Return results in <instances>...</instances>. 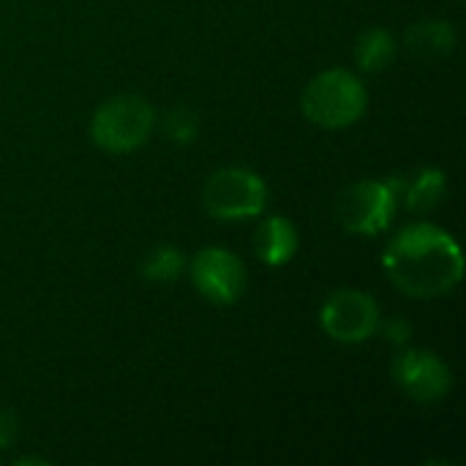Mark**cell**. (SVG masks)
I'll list each match as a JSON object with an SVG mask.
<instances>
[{
  "mask_svg": "<svg viewBox=\"0 0 466 466\" xmlns=\"http://www.w3.org/2000/svg\"><path fill=\"white\" fill-rule=\"evenodd\" d=\"M380 325H382V322H380ZM382 330H385V339H388L390 344H396V347L407 344L410 336H412V325H410L407 319H401V317L388 319V322L382 325Z\"/></svg>",
  "mask_w": 466,
  "mask_h": 466,
  "instance_id": "15",
  "label": "cell"
},
{
  "mask_svg": "<svg viewBox=\"0 0 466 466\" xmlns=\"http://www.w3.org/2000/svg\"><path fill=\"white\" fill-rule=\"evenodd\" d=\"M404 44L420 60H442L456 49V27L448 19H423L407 30Z\"/></svg>",
  "mask_w": 466,
  "mask_h": 466,
  "instance_id": "10",
  "label": "cell"
},
{
  "mask_svg": "<svg viewBox=\"0 0 466 466\" xmlns=\"http://www.w3.org/2000/svg\"><path fill=\"white\" fill-rule=\"evenodd\" d=\"M164 134L175 145H191L199 134V117L188 106H172L164 115Z\"/></svg>",
  "mask_w": 466,
  "mask_h": 466,
  "instance_id": "14",
  "label": "cell"
},
{
  "mask_svg": "<svg viewBox=\"0 0 466 466\" xmlns=\"http://www.w3.org/2000/svg\"><path fill=\"white\" fill-rule=\"evenodd\" d=\"M183 268H186V257L180 254L177 246H156V248H150V251L145 254L139 273H142L147 281L169 284V281L180 279Z\"/></svg>",
  "mask_w": 466,
  "mask_h": 466,
  "instance_id": "13",
  "label": "cell"
},
{
  "mask_svg": "<svg viewBox=\"0 0 466 466\" xmlns=\"http://www.w3.org/2000/svg\"><path fill=\"white\" fill-rule=\"evenodd\" d=\"M380 306L363 289H336L319 309L322 330L341 344H363L380 330Z\"/></svg>",
  "mask_w": 466,
  "mask_h": 466,
  "instance_id": "6",
  "label": "cell"
},
{
  "mask_svg": "<svg viewBox=\"0 0 466 466\" xmlns=\"http://www.w3.org/2000/svg\"><path fill=\"white\" fill-rule=\"evenodd\" d=\"M404 202L410 210L415 213H431L442 205V199L448 197V177L442 169L426 167L420 172H415V177L401 186Z\"/></svg>",
  "mask_w": 466,
  "mask_h": 466,
  "instance_id": "11",
  "label": "cell"
},
{
  "mask_svg": "<svg viewBox=\"0 0 466 466\" xmlns=\"http://www.w3.org/2000/svg\"><path fill=\"white\" fill-rule=\"evenodd\" d=\"M298 229L287 216L265 218L254 235V251L270 268H284L287 262H292V257L298 254Z\"/></svg>",
  "mask_w": 466,
  "mask_h": 466,
  "instance_id": "9",
  "label": "cell"
},
{
  "mask_svg": "<svg viewBox=\"0 0 466 466\" xmlns=\"http://www.w3.org/2000/svg\"><path fill=\"white\" fill-rule=\"evenodd\" d=\"M393 380L404 396L418 404H434L453 388L448 363L431 350H404L393 360Z\"/></svg>",
  "mask_w": 466,
  "mask_h": 466,
  "instance_id": "7",
  "label": "cell"
},
{
  "mask_svg": "<svg viewBox=\"0 0 466 466\" xmlns=\"http://www.w3.org/2000/svg\"><path fill=\"white\" fill-rule=\"evenodd\" d=\"M388 279L410 298H440L453 292L464 279L459 243L434 224L401 229L382 254Z\"/></svg>",
  "mask_w": 466,
  "mask_h": 466,
  "instance_id": "1",
  "label": "cell"
},
{
  "mask_svg": "<svg viewBox=\"0 0 466 466\" xmlns=\"http://www.w3.org/2000/svg\"><path fill=\"white\" fill-rule=\"evenodd\" d=\"M366 104V85L347 68H328L317 74L300 96L303 115L322 128H347L358 123Z\"/></svg>",
  "mask_w": 466,
  "mask_h": 466,
  "instance_id": "2",
  "label": "cell"
},
{
  "mask_svg": "<svg viewBox=\"0 0 466 466\" xmlns=\"http://www.w3.org/2000/svg\"><path fill=\"white\" fill-rule=\"evenodd\" d=\"M202 205L218 221H246L265 210L268 186L246 167H224L205 180Z\"/></svg>",
  "mask_w": 466,
  "mask_h": 466,
  "instance_id": "5",
  "label": "cell"
},
{
  "mask_svg": "<svg viewBox=\"0 0 466 466\" xmlns=\"http://www.w3.org/2000/svg\"><path fill=\"white\" fill-rule=\"evenodd\" d=\"M396 57V38L385 27H369L355 41V63L366 74L385 71Z\"/></svg>",
  "mask_w": 466,
  "mask_h": 466,
  "instance_id": "12",
  "label": "cell"
},
{
  "mask_svg": "<svg viewBox=\"0 0 466 466\" xmlns=\"http://www.w3.org/2000/svg\"><path fill=\"white\" fill-rule=\"evenodd\" d=\"M16 437V418L5 410H0V448H8Z\"/></svg>",
  "mask_w": 466,
  "mask_h": 466,
  "instance_id": "16",
  "label": "cell"
},
{
  "mask_svg": "<svg viewBox=\"0 0 466 466\" xmlns=\"http://www.w3.org/2000/svg\"><path fill=\"white\" fill-rule=\"evenodd\" d=\"M401 180H360L350 183L336 197V221L363 238H374L385 232L396 216L399 197H401Z\"/></svg>",
  "mask_w": 466,
  "mask_h": 466,
  "instance_id": "3",
  "label": "cell"
},
{
  "mask_svg": "<svg viewBox=\"0 0 466 466\" xmlns=\"http://www.w3.org/2000/svg\"><path fill=\"white\" fill-rule=\"evenodd\" d=\"M156 126L153 106L139 96H117L104 101L90 117V137L106 153H131L142 147Z\"/></svg>",
  "mask_w": 466,
  "mask_h": 466,
  "instance_id": "4",
  "label": "cell"
},
{
  "mask_svg": "<svg viewBox=\"0 0 466 466\" xmlns=\"http://www.w3.org/2000/svg\"><path fill=\"white\" fill-rule=\"evenodd\" d=\"M16 464L19 466L22 464H46V461H44V459H33V456H30V459H19Z\"/></svg>",
  "mask_w": 466,
  "mask_h": 466,
  "instance_id": "17",
  "label": "cell"
},
{
  "mask_svg": "<svg viewBox=\"0 0 466 466\" xmlns=\"http://www.w3.org/2000/svg\"><path fill=\"white\" fill-rule=\"evenodd\" d=\"M191 281L202 298L218 306H232L246 289V268L238 254L210 246L191 259Z\"/></svg>",
  "mask_w": 466,
  "mask_h": 466,
  "instance_id": "8",
  "label": "cell"
}]
</instances>
